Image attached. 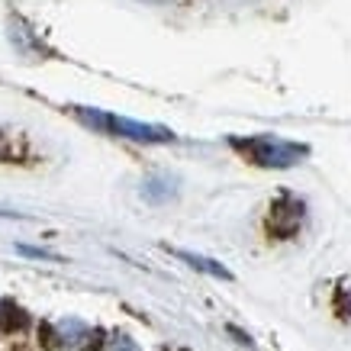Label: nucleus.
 <instances>
[{"instance_id": "nucleus-4", "label": "nucleus", "mask_w": 351, "mask_h": 351, "mask_svg": "<svg viewBox=\"0 0 351 351\" xmlns=\"http://www.w3.org/2000/svg\"><path fill=\"white\" fill-rule=\"evenodd\" d=\"M107 351H136V348H132L129 341H113V345H110Z\"/></svg>"}, {"instance_id": "nucleus-3", "label": "nucleus", "mask_w": 351, "mask_h": 351, "mask_svg": "<svg viewBox=\"0 0 351 351\" xmlns=\"http://www.w3.org/2000/svg\"><path fill=\"white\" fill-rule=\"evenodd\" d=\"M174 255L181 258V261H187V265H193L197 271H206V274H213V277H226L229 280V271H226L223 265H216V261H210V258H200V255H191V252H174Z\"/></svg>"}, {"instance_id": "nucleus-1", "label": "nucleus", "mask_w": 351, "mask_h": 351, "mask_svg": "<svg viewBox=\"0 0 351 351\" xmlns=\"http://www.w3.org/2000/svg\"><path fill=\"white\" fill-rule=\"evenodd\" d=\"M75 117L81 123H87L90 129L110 132L119 138H132V142H171L174 132H168L165 126H149V123H136V119L117 117V113H104V110H87V107H75Z\"/></svg>"}, {"instance_id": "nucleus-2", "label": "nucleus", "mask_w": 351, "mask_h": 351, "mask_svg": "<svg viewBox=\"0 0 351 351\" xmlns=\"http://www.w3.org/2000/svg\"><path fill=\"white\" fill-rule=\"evenodd\" d=\"M232 149H239L245 158L261 165V168H290V165H297V161L306 155L303 145L284 142V138H277V136L232 138Z\"/></svg>"}]
</instances>
